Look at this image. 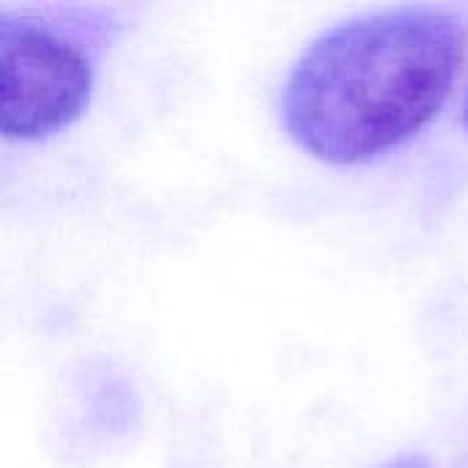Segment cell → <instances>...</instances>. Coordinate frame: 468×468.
Here are the masks:
<instances>
[{
	"instance_id": "cell-1",
	"label": "cell",
	"mask_w": 468,
	"mask_h": 468,
	"mask_svg": "<svg viewBox=\"0 0 468 468\" xmlns=\"http://www.w3.org/2000/svg\"><path fill=\"white\" fill-rule=\"evenodd\" d=\"M466 58L463 22L441 8L376 11L332 27L293 66L288 134L329 165L370 162L425 129Z\"/></svg>"
},
{
	"instance_id": "cell-2",
	"label": "cell",
	"mask_w": 468,
	"mask_h": 468,
	"mask_svg": "<svg viewBox=\"0 0 468 468\" xmlns=\"http://www.w3.org/2000/svg\"><path fill=\"white\" fill-rule=\"evenodd\" d=\"M93 88L88 58L52 30L0 14V134L47 137L74 123Z\"/></svg>"
},
{
	"instance_id": "cell-3",
	"label": "cell",
	"mask_w": 468,
	"mask_h": 468,
	"mask_svg": "<svg viewBox=\"0 0 468 468\" xmlns=\"http://www.w3.org/2000/svg\"><path fill=\"white\" fill-rule=\"evenodd\" d=\"M466 123H468V104H466Z\"/></svg>"
}]
</instances>
